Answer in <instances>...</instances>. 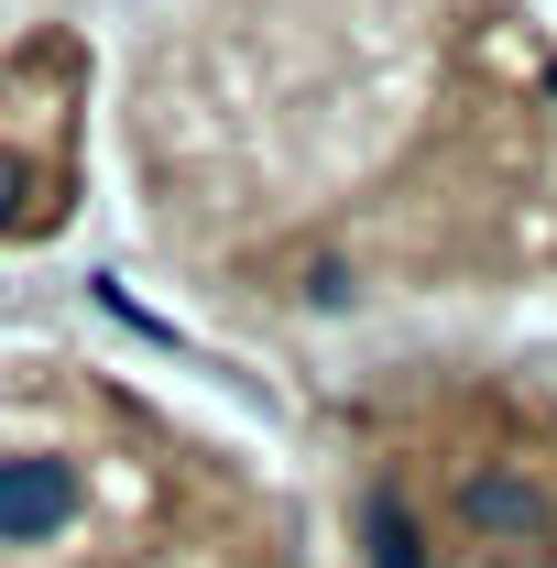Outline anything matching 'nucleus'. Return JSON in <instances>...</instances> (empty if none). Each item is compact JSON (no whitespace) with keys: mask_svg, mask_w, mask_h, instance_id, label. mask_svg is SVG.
<instances>
[{"mask_svg":"<svg viewBox=\"0 0 557 568\" xmlns=\"http://www.w3.org/2000/svg\"><path fill=\"white\" fill-rule=\"evenodd\" d=\"M77 514H88V481L67 448H0V547H55Z\"/></svg>","mask_w":557,"mask_h":568,"instance_id":"1","label":"nucleus"},{"mask_svg":"<svg viewBox=\"0 0 557 568\" xmlns=\"http://www.w3.org/2000/svg\"><path fill=\"white\" fill-rule=\"evenodd\" d=\"M459 525L492 536V547H525V558H536V547L557 536V503L525 481V459H503V470H470V481H459Z\"/></svg>","mask_w":557,"mask_h":568,"instance_id":"2","label":"nucleus"},{"mask_svg":"<svg viewBox=\"0 0 557 568\" xmlns=\"http://www.w3.org/2000/svg\"><path fill=\"white\" fill-rule=\"evenodd\" d=\"M0 209H11V164H0Z\"/></svg>","mask_w":557,"mask_h":568,"instance_id":"3","label":"nucleus"}]
</instances>
